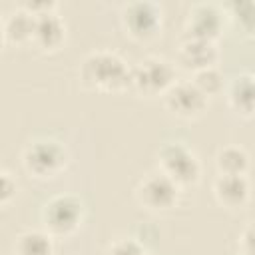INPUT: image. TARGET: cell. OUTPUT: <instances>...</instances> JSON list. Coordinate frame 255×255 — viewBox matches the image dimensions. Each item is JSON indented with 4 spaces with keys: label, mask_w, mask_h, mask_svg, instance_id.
<instances>
[{
    "label": "cell",
    "mask_w": 255,
    "mask_h": 255,
    "mask_svg": "<svg viewBox=\"0 0 255 255\" xmlns=\"http://www.w3.org/2000/svg\"><path fill=\"white\" fill-rule=\"evenodd\" d=\"M16 191H18V183H16V179L12 177L10 171L4 169V171L0 173V203H2V207H6V205L14 199Z\"/></svg>",
    "instance_id": "obj_20"
},
{
    "label": "cell",
    "mask_w": 255,
    "mask_h": 255,
    "mask_svg": "<svg viewBox=\"0 0 255 255\" xmlns=\"http://www.w3.org/2000/svg\"><path fill=\"white\" fill-rule=\"evenodd\" d=\"M237 247L241 255H255V221L247 223L237 239Z\"/></svg>",
    "instance_id": "obj_21"
},
{
    "label": "cell",
    "mask_w": 255,
    "mask_h": 255,
    "mask_svg": "<svg viewBox=\"0 0 255 255\" xmlns=\"http://www.w3.org/2000/svg\"><path fill=\"white\" fill-rule=\"evenodd\" d=\"M16 255H54V241L46 229H28L14 241Z\"/></svg>",
    "instance_id": "obj_15"
},
{
    "label": "cell",
    "mask_w": 255,
    "mask_h": 255,
    "mask_svg": "<svg viewBox=\"0 0 255 255\" xmlns=\"http://www.w3.org/2000/svg\"><path fill=\"white\" fill-rule=\"evenodd\" d=\"M207 98H211V96H217V94H221L223 92V76H221V72L217 70V66H213V68H205V70H199V72H195L193 74V80H191Z\"/></svg>",
    "instance_id": "obj_18"
},
{
    "label": "cell",
    "mask_w": 255,
    "mask_h": 255,
    "mask_svg": "<svg viewBox=\"0 0 255 255\" xmlns=\"http://www.w3.org/2000/svg\"><path fill=\"white\" fill-rule=\"evenodd\" d=\"M122 26L133 40L145 42L159 34L161 8L149 0H133L122 8Z\"/></svg>",
    "instance_id": "obj_7"
},
{
    "label": "cell",
    "mask_w": 255,
    "mask_h": 255,
    "mask_svg": "<svg viewBox=\"0 0 255 255\" xmlns=\"http://www.w3.org/2000/svg\"><path fill=\"white\" fill-rule=\"evenodd\" d=\"M70 163L68 149L56 139H36L26 145L22 153L24 169L38 179H52L60 175Z\"/></svg>",
    "instance_id": "obj_2"
},
{
    "label": "cell",
    "mask_w": 255,
    "mask_h": 255,
    "mask_svg": "<svg viewBox=\"0 0 255 255\" xmlns=\"http://www.w3.org/2000/svg\"><path fill=\"white\" fill-rule=\"evenodd\" d=\"M177 64L183 70H189L191 74L213 68L219 60V50L213 40H203V38H191L185 36L179 46H177Z\"/></svg>",
    "instance_id": "obj_10"
},
{
    "label": "cell",
    "mask_w": 255,
    "mask_h": 255,
    "mask_svg": "<svg viewBox=\"0 0 255 255\" xmlns=\"http://www.w3.org/2000/svg\"><path fill=\"white\" fill-rule=\"evenodd\" d=\"M227 18L237 30L255 34V0H233L227 4Z\"/></svg>",
    "instance_id": "obj_17"
},
{
    "label": "cell",
    "mask_w": 255,
    "mask_h": 255,
    "mask_svg": "<svg viewBox=\"0 0 255 255\" xmlns=\"http://www.w3.org/2000/svg\"><path fill=\"white\" fill-rule=\"evenodd\" d=\"M179 185L159 169L143 175L133 189L135 201L149 213H165L179 201Z\"/></svg>",
    "instance_id": "obj_6"
},
{
    "label": "cell",
    "mask_w": 255,
    "mask_h": 255,
    "mask_svg": "<svg viewBox=\"0 0 255 255\" xmlns=\"http://www.w3.org/2000/svg\"><path fill=\"white\" fill-rule=\"evenodd\" d=\"M84 219V201L74 193H60L50 197L42 207L44 229L52 237L72 235Z\"/></svg>",
    "instance_id": "obj_4"
},
{
    "label": "cell",
    "mask_w": 255,
    "mask_h": 255,
    "mask_svg": "<svg viewBox=\"0 0 255 255\" xmlns=\"http://www.w3.org/2000/svg\"><path fill=\"white\" fill-rule=\"evenodd\" d=\"M211 189L217 203L227 209H241L251 195V187L245 175H217Z\"/></svg>",
    "instance_id": "obj_12"
},
{
    "label": "cell",
    "mask_w": 255,
    "mask_h": 255,
    "mask_svg": "<svg viewBox=\"0 0 255 255\" xmlns=\"http://www.w3.org/2000/svg\"><path fill=\"white\" fill-rule=\"evenodd\" d=\"M78 74L88 90L122 92L129 88L131 68L120 54L112 50H94L84 56Z\"/></svg>",
    "instance_id": "obj_1"
},
{
    "label": "cell",
    "mask_w": 255,
    "mask_h": 255,
    "mask_svg": "<svg viewBox=\"0 0 255 255\" xmlns=\"http://www.w3.org/2000/svg\"><path fill=\"white\" fill-rule=\"evenodd\" d=\"M217 175H245L249 169V155L239 145H225L215 153Z\"/></svg>",
    "instance_id": "obj_16"
},
{
    "label": "cell",
    "mask_w": 255,
    "mask_h": 255,
    "mask_svg": "<svg viewBox=\"0 0 255 255\" xmlns=\"http://www.w3.org/2000/svg\"><path fill=\"white\" fill-rule=\"evenodd\" d=\"M161 100L165 110L181 120H197L207 112L209 106V98L191 80H175Z\"/></svg>",
    "instance_id": "obj_8"
},
{
    "label": "cell",
    "mask_w": 255,
    "mask_h": 255,
    "mask_svg": "<svg viewBox=\"0 0 255 255\" xmlns=\"http://www.w3.org/2000/svg\"><path fill=\"white\" fill-rule=\"evenodd\" d=\"M104 255H149V253L133 237H120L114 243H110Z\"/></svg>",
    "instance_id": "obj_19"
},
{
    "label": "cell",
    "mask_w": 255,
    "mask_h": 255,
    "mask_svg": "<svg viewBox=\"0 0 255 255\" xmlns=\"http://www.w3.org/2000/svg\"><path fill=\"white\" fill-rule=\"evenodd\" d=\"M225 96L233 112L245 118L255 116V74L243 72L235 76L225 88Z\"/></svg>",
    "instance_id": "obj_13"
},
{
    "label": "cell",
    "mask_w": 255,
    "mask_h": 255,
    "mask_svg": "<svg viewBox=\"0 0 255 255\" xmlns=\"http://www.w3.org/2000/svg\"><path fill=\"white\" fill-rule=\"evenodd\" d=\"M32 32H34V14H30L22 6L8 12L2 20L4 44H14V46L32 44Z\"/></svg>",
    "instance_id": "obj_14"
},
{
    "label": "cell",
    "mask_w": 255,
    "mask_h": 255,
    "mask_svg": "<svg viewBox=\"0 0 255 255\" xmlns=\"http://www.w3.org/2000/svg\"><path fill=\"white\" fill-rule=\"evenodd\" d=\"M157 169L165 173L179 187L191 185L201 175V165L197 155L181 141L163 143L157 151Z\"/></svg>",
    "instance_id": "obj_5"
},
{
    "label": "cell",
    "mask_w": 255,
    "mask_h": 255,
    "mask_svg": "<svg viewBox=\"0 0 255 255\" xmlns=\"http://www.w3.org/2000/svg\"><path fill=\"white\" fill-rule=\"evenodd\" d=\"M64 38H66V24L56 14V10L34 16V32H32L34 48L42 52H54L62 46Z\"/></svg>",
    "instance_id": "obj_11"
},
{
    "label": "cell",
    "mask_w": 255,
    "mask_h": 255,
    "mask_svg": "<svg viewBox=\"0 0 255 255\" xmlns=\"http://www.w3.org/2000/svg\"><path fill=\"white\" fill-rule=\"evenodd\" d=\"M225 24V12L211 2H199L191 6L185 18V36L203 38V40H217Z\"/></svg>",
    "instance_id": "obj_9"
},
{
    "label": "cell",
    "mask_w": 255,
    "mask_h": 255,
    "mask_svg": "<svg viewBox=\"0 0 255 255\" xmlns=\"http://www.w3.org/2000/svg\"><path fill=\"white\" fill-rule=\"evenodd\" d=\"M175 84V68L161 56H147L131 66L129 88H133L139 96L155 98L161 96Z\"/></svg>",
    "instance_id": "obj_3"
}]
</instances>
